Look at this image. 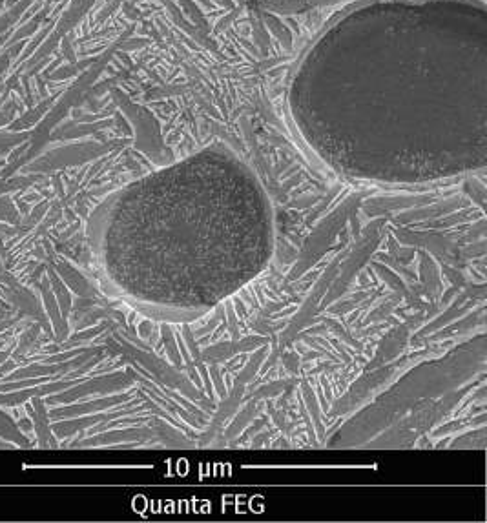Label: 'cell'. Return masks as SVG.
I'll list each match as a JSON object with an SVG mask.
<instances>
[{"mask_svg":"<svg viewBox=\"0 0 487 523\" xmlns=\"http://www.w3.org/2000/svg\"><path fill=\"white\" fill-rule=\"evenodd\" d=\"M90 239L114 296L197 316L267 268L274 219L249 166L207 148L110 195L90 219Z\"/></svg>","mask_w":487,"mask_h":523,"instance_id":"cell-2","label":"cell"},{"mask_svg":"<svg viewBox=\"0 0 487 523\" xmlns=\"http://www.w3.org/2000/svg\"><path fill=\"white\" fill-rule=\"evenodd\" d=\"M17 234H19V230L15 226L0 223V239H11V237L17 236Z\"/></svg>","mask_w":487,"mask_h":523,"instance_id":"cell-6","label":"cell"},{"mask_svg":"<svg viewBox=\"0 0 487 523\" xmlns=\"http://www.w3.org/2000/svg\"><path fill=\"white\" fill-rule=\"evenodd\" d=\"M21 110V101H17L15 97H11L10 103L0 108V128L8 126V124L15 119L17 112Z\"/></svg>","mask_w":487,"mask_h":523,"instance_id":"cell-5","label":"cell"},{"mask_svg":"<svg viewBox=\"0 0 487 523\" xmlns=\"http://www.w3.org/2000/svg\"><path fill=\"white\" fill-rule=\"evenodd\" d=\"M291 113L338 174L416 185L486 165L487 10L387 0L334 22L301 59Z\"/></svg>","mask_w":487,"mask_h":523,"instance_id":"cell-1","label":"cell"},{"mask_svg":"<svg viewBox=\"0 0 487 523\" xmlns=\"http://www.w3.org/2000/svg\"><path fill=\"white\" fill-rule=\"evenodd\" d=\"M2 166H6V161H0V168H2Z\"/></svg>","mask_w":487,"mask_h":523,"instance_id":"cell-7","label":"cell"},{"mask_svg":"<svg viewBox=\"0 0 487 523\" xmlns=\"http://www.w3.org/2000/svg\"><path fill=\"white\" fill-rule=\"evenodd\" d=\"M0 223L15 226V228H19L22 223L21 212L15 205L13 197L8 194L0 195Z\"/></svg>","mask_w":487,"mask_h":523,"instance_id":"cell-3","label":"cell"},{"mask_svg":"<svg viewBox=\"0 0 487 523\" xmlns=\"http://www.w3.org/2000/svg\"><path fill=\"white\" fill-rule=\"evenodd\" d=\"M24 46H26V44H22V42H15V44H10V46L6 48V52L0 55V84L4 81V75H6L8 68L11 66V59H15V55L22 52Z\"/></svg>","mask_w":487,"mask_h":523,"instance_id":"cell-4","label":"cell"}]
</instances>
